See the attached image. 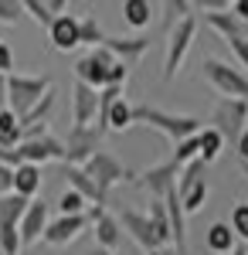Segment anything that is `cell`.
Returning a JSON list of instances; mask_svg holds the SVG:
<instances>
[{
	"label": "cell",
	"instance_id": "cell-1",
	"mask_svg": "<svg viewBox=\"0 0 248 255\" xmlns=\"http://www.w3.org/2000/svg\"><path fill=\"white\" fill-rule=\"evenodd\" d=\"M133 123L163 133L170 143H180V139L201 133V119L184 116V113H167V109H156V106H146V102L143 106H133Z\"/></svg>",
	"mask_w": 248,
	"mask_h": 255
},
{
	"label": "cell",
	"instance_id": "cell-2",
	"mask_svg": "<svg viewBox=\"0 0 248 255\" xmlns=\"http://www.w3.org/2000/svg\"><path fill=\"white\" fill-rule=\"evenodd\" d=\"M51 89L55 85H51L48 75H7V109L20 119L24 113H31Z\"/></svg>",
	"mask_w": 248,
	"mask_h": 255
},
{
	"label": "cell",
	"instance_id": "cell-3",
	"mask_svg": "<svg viewBox=\"0 0 248 255\" xmlns=\"http://www.w3.org/2000/svg\"><path fill=\"white\" fill-rule=\"evenodd\" d=\"M211 129H218L221 139L235 146L238 136L248 129V102L245 99H218L211 106Z\"/></svg>",
	"mask_w": 248,
	"mask_h": 255
},
{
	"label": "cell",
	"instance_id": "cell-4",
	"mask_svg": "<svg viewBox=\"0 0 248 255\" xmlns=\"http://www.w3.org/2000/svg\"><path fill=\"white\" fill-rule=\"evenodd\" d=\"M201 72H204V79L211 82V89L221 99H245L248 102V75L242 68H235L228 61H218V58H204Z\"/></svg>",
	"mask_w": 248,
	"mask_h": 255
},
{
	"label": "cell",
	"instance_id": "cell-5",
	"mask_svg": "<svg viewBox=\"0 0 248 255\" xmlns=\"http://www.w3.org/2000/svg\"><path fill=\"white\" fill-rule=\"evenodd\" d=\"M194 38H197V17H184L180 24H173L167 31V58H163V82H173L180 65L187 61L194 48Z\"/></svg>",
	"mask_w": 248,
	"mask_h": 255
},
{
	"label": "cell",
	"instance_id": "cell-6",
	"mask_svg": "<svg viewBox=\"0 0 248 255\" xmlns=\"http://www.w3.org/2000/svg\"><path fill=\"white\" fill-rule=\"evenodd\" d=\"M82 170L96 180V187L106 197H109V191H113L116 184H123V180H133V184H136V177H139V174H133V170H126V167H123L113 153H106V150H99L92 160H85Z\"/></svg>",
	"mask_w": 248,
	"mask_h": 255
},
{
	"label": "cell",
	"instance_id": "cell-7",
	"mask_svg": "<svg viewBox=\"0 0 248 255\" xmlns=\"http://www.w3.org/2000/svg\"><path fill=\"white\" fill-rule=\"evenodd\" d=\"M31 201H24L17 194L0 197V245L3 255H20V218L27 211Z\"/></svg>",
	"mask_w": 248,
	"mask_h": 255
},
{
	"label": "cell",
	"instance_id": "cell-8",
	"mask_svg": "<svg viewBox=\"0 0 248 255\" xmlns=\"http://www.w3.org/2000/svg\"><path fill=\"white\" fill-rule=\"evenodd\" d=\"M102 139H106V129L99 126H72V133L65 136V163L82 167L102 150Z\"/></svg>",
	"mask_w": 248,
	"mask_h": 255
},
{
	"label": "cell",
	"instance_id": "cell-9",
	"mask_svg": "<svg viewBox=\"0 0 248 255\" xmlns=\"http://www.w3.org/2000/svg\"><path fill=\"white\" fill-rule=\"evenodd\" d=\"M113 65H116V58L106 51V48H92V51H85V55L75 61V82H82V85L102 92L106 82H109Z\"/></svg>",
	"mask_w": 248,
	"mask_h": 255
},
{
	"label": "cell",
	"instance_id": "cell-10",
	"mask_svg": "<svg viewBox=\"0 0 248 255\" xmlns=\"http://www.w3.org/2000/svg\"><path fill=\"white\" fill-rule=\"evenodd\" d=\"M177 174H180V167L167 157V160H160V163H153V167H146L143 174L136 177V184L146 187L153 194V201H163L170 191H177Z\"/></svg>",
	"mask_w": 248,
	"mask_h": 255
},
{
	"label": "cell",
	"instance_id": "cell-11",
	"mask_svg": "<svg viewBox=\"0 0 248 255\" xmlns=\"http://www.w3.org/2000/svg\"><path fill=\"white\" fill-rule=\"evenodd\" d=\"M17 157H20V163H31V167H41V163H65V143L48 133V136H41V139L20 143Z\"/></svg>",
	"mask_w": 248,
	"mask_h": 255
},
{
	"label": "cell",
	"instance_id": "cell-12",
	"mask_svg": "<svg viewBox=\"0 0 248 255\" xmlns=\"http://www.w3.org/2000/svg\"><path fill=\"white\" fill-rule=\"evenodd\" d=\"M85 218H89V225H92V232H96V249L116 252V249L123 245V228H119V221H116L113 211H106V208H89Z\"/></svg>",
	"mask_w": 248,
	"mask_h": 255
},
{
	"label": "cell",
	"instance_id": "cell-13",
	"mask_svg": "<svg viewBox=\"0 0 248 255\" xmlns=\"http://www.w3.org/2000/svg\"><path fill=\"white\" fill-rule=\"evenodd\" d=\"M116 221H119L123 232H129V238H133L143 252H156V249H163L160 238L153 235V225H150V218H146V215H139V211H133V208H123V211L116 215Z\"/></svg>",
	"mask_w": 248,
	"mask_h": 255
},
{
	"label": "cell",
	"instance_id": "cell-14",
	"mask_svg": "<svg viewBox=\"0 0 248 255\" xmlns=\"http://www.w3.org/2000/svg\"><path fill=\"white\" fill-rule=\"evenodd\" d=\"M48 221H51L48 201L34 197V201L27 204L24 218H20V249H31L34 242H41V238H44V232H48Z\"/></svg>",
	"mask_w": 248,
	"mask_h": 255
},
{
	"label": "cell",
	"instance_id": "cell-15",
	"mask_svg": "<svg viewBox=\"0 0 248 255\" xmlns=\"http://www.w3.org/2000/svg\"><path fill=\"white\" fill-rule=\"evenodd\" d=\"M89 228V218L85 215H58L55 221H48V232H44V245H51V249H65V245H72L82 232Z\"/></svg>",
	"mask_w": 248,
	"mask_h": 255
},
{
	"label": "cell",
	"instance_id": "cell-16",
	"mask_svg": "<svg viewBox=\"0 0 248 255\" xmlns=\"http://www.w3.org/2000/svg\"><path fill=\"white\" fill-rule=\"evenodd\" d=\"M153 38H146V34H133V38H106V51L113 55L116 61H123L126 68H133L136 61H143V55L150 51Z\"/></svg>",
	"mask_w": 248,
	"mask_h": 255
},
{
	"label": "cell",
	"instance_id": "cell-17",
	"mask_svg": "<svg viewBox=\"0 0 248 255\" xmlns=\"http://www.w3.org/2000/svg\"><path fill=\"white\" fill-rule=\"evenodd\" d=\"M58 174H61L65 180H68V184H72L68 191H75V194H82L85 201H89V208H106V201H109V197L99 191L96 180L85 174L82 167H72V163H58Z\"/></svg>",
	"mask_w": 248,
	"mask_h": 255
},
{
	"label": "cell",
	"instance_id": "cell-18",
	"mask_svg": "<svg viewBox=\"0 0 248 255\" xmlns=\"http://www.w3.org/2000/svg\"><path fill=\"white\" fill-rule=\"evenodd\" d=\"M72 123L75 126H96L99 123V92L82 82L72 85Z\"/></svg>",
	"mask_w": 248,
	"mask_h": 255
},
{
	"label": "cell",
	"instance_id": "cell-19",
	"mask_svg": "<svg viewBox=\"0 0 248 255\" xmlns=\"http://www.w3.org/2000/svg\"><path fill=\"white\" fill-rule=\"evenodd\" d=\"M48 41H51V48L55 51H75L78 44V17L75 14H61L55 17V24L48 27Z\"/></svg>",
	"mask_w": 248,
	"mask_h": 255
},
{
	"label": "cell",
	"instance_id": "cell-20",
	"mask_svg": "<svg viewBox=\"0 0 248 255\" xmlns=\"http://www.w3.org/2000/svg\"><path fill=\"white\" fill-rule=\"evenodd\" d=\"M204 20H208V27L214 31V34H221L225 41H231V38H248V24H242V20L235 17L231 10H208L204 14Z\"/></svg>",
	"mask_w": 248,
	"mask_h": 255
},
{
	"label": "cell",
	"instance_id": "cell-21",
	"mask_svg": "<svg viewBox=\"0 0 248 255\" xmlns=\"http://www.w3.org/2000/svg\"><path fill=\"white\" fill-rule=\"evenodd\" d=\"M65 10H68L65 0H24V14H31L44 31H48V27L55 24V17H61Z\"/></svg>",
	"mask_w": 248,
	"mask_h": 255
},
{
	"label": "cell",
	"instance_id": "cell-22",
	"mask_svg": "<svg viewBox=\"0 0 248 255\" xmlns=\"http://www.w3.org/2000/svg\"><path fill=\"white\" fill-rule=\"evenodd\" d=\"M41 191V167H31V163H20L14 170V194L24 197V201H34Z\"/></svg>",
	"mask_w": 248,
	"mask_h": 255
},
{
	"label": "cell",
	"instance_id": "cell-23",
	"mask_svg": "<svg viewBox=\"0 0 248 255\" xmlns=\"http://www.w3.org/2000/svg\"><path fill=\"white\" fill-rule=\"evenodd\" d=\"M204 242H208V249L214 255H231L235 249H238V238H235L228 221H214V225L208 228V238H204Z\"/></svg>",
	"mask_w": 248,
	"mask_h": 255
},
{
	"label": "cell",
	"instance_id": "cell-24",
	"mask_svg": "<svg viewBox=\"0 0 248 255\" xmlns=\"http://www.w3.org/2000/svg\"><path fill=\"white\" fill-rule=\"evenodd\" d=\"M153 225V235L160 238V245L163 249H173V235H170V218H167V208H163V201H150V211H146Z\"/></svg>",
	"mask_w": 248,
	"mask_h": 255
},
{
	"label": "cell",
	"instance_id": "cell-25",
	"mask_svg": "<svg viewBox=\"0 0 248 255\" xmlns=\"http://www.w3.org/2000/svg\"><path fill=\"white\" fill-rule=\"evenodd\" d=\"M177 197H180V208H184V215H187V218L197 215V211L204 208V201H208V180H204V177H201V180H194L191 187L177 191Z\"/></svg>",
	"mask_w": 248,
	"mask_h": 255
},
{
	"label": "cell",
	"instance_id": "cell-26",
	"mask_svg": "<svg viewBox=\"0 0 248 255\" xmlns=\"http://www.w3.org/2000/svg\"><path fill=\"white\" fill-rule=\"evenodd\" d=\"M123 20H126L133 31H143L153 20V3L150 0H126V3H123Z\"/></svg>",
	"mask_w": 248,
	"mask_h": 255
},
{
	"label": "cell",
	"instance_id": "cell-27",
	"mask_svg": "<svg viewBox=\"0 0 248 255\" xmlns=\"http://www.w3.org/2000/svg\"><path fill=\"white\" fill-rule=\"evenodd\" d=\"M197 146H201V160H204L208 167L225 153V139H221L218 129H211V126H201V133H197Z\"/></svg>",
	"mask_w": 248,
	"mask_h": 255
},
{
	"label": "cell",
	"instance_id": "cell-28",
	"mask_svg": "<svg viewBox=\"0 0 248 255\" xmlns=\"http://www.w3.org/2000/svg\"><path fill=\"white\" fill-rule=\"evenodd\" d=\"M106 38H109V34L102 31V24H99L96 17H78V41L89 44V51H92V48H102Z\"/></svg>",
	"mask_w": 248,
	"mask_h": 255
},
{
	"label": "cell",
	"instance_id": "cell-29",
	"mask_svg": "<svg viewBox=\"0 0 248 255\" xmlns=\"http://www.w3.org/2000/svg\"><path fill=\"white\" fill-rule=\"evenodd\" d=\"M170 160L177 163V167H187V163H194V160H201V146H197V136H187V139H180V143H173Z\"/></svg>",
	"mask_w": 248,
	"mask_h": 255
},
{
	"label": "cell",
	"instance_id": "cell-30",
	"mask_svg": "<svg viewBox=\"0 0 248 255\" xmlns=\"http://www.w3.org/2000/svg\"><path fill=\"white\" fill-rule=\"evenodd\" d=\"M51 109H55V89H51L48 96L41 99V102L34 106V109H31V113H24V116L17 119V123H20V129H24V126H38V123H48Z\"/></svg>",
	"mask_w": 248,
	"mask_h": 255
},
{
	"label": "cell",
	"instance_id": "cell-31",
	"mask_svg": "<svg viewBox=\"0 0 248 255\" xmlns=\"http://www.w3.org/2000/svg\"><path fill=\"white\" fill-rule=\"evenodd\" d=\"M231 232H235V238L242 242L248 249V201H238L235 208H231Z\"/></svg>",
	"mask_w": 248,
	"mask_h": 255
},
{
	"label": "cell",
	"instance_id": "cell-32",
	"mask_svg": "<svg viewBox=\"0 0 248 255\" xmlns=\"http://www.w3.org/2000/svg\"><path fill=\"white\" fill-rule=\"evenodd\" d=\"M89 211V201L82 194H75V191H65V194L58 197V215H85Z\"/></svg>",
	"mask_w": 248,
	"mask_h": 255
},
{
	"label": "cell",
	"instance_id": "cell-33",
	"mask_svg": "<svg viewBox=\"0 0 248 255\" xmlns=\"http://www.w3.org/2000/svg\"><path fill=\"white\" fill-rule=\"evenodd\" d=\"M163 10H167V31L173 24H180L184 17H194V3H184V0H167Z\"/></svg>",
	"mask_w": 248,
	"mask_h": 255
},
{
	"label": "cell",
	"instance_id": "cell-34",
	"mask_svg": "<svg viewBox=\"0 0 248 255\" xmlns=\"http://www.w3.org/2000/svg\"><path fill=\"white\" fill-rule=\"evenodd\" d=\"M24 3L20 0H0V24H20Z\"/></svg>",
	"mask_w": 248,
	"mask_h": 255
},
{
	"label": "cell",
	"instance_id": "cell-35",
	"mask_svg": "<svg viewBox=\"0 0 248 255\" xmlns=\"http://www.w3.org/2000/svg\"><path fill=\"white\" fill-rule=\"evenodd\" d=\"M228 48H231V55L238 58V65H242V68H248V38H231Z\"/></svg>",
	"mask_w": 248,
	"mask_h": 255
},
{
	"label": "cell",
	"instance_id": "cell-36",
	"mask_svg": "<svg viewBox=\"0 0 248 255\" xmlns=\"http://www.w3.org/2000/svg\"><path fill=\"white\" fill-rule=\"evenodd\" d=\"M0 75H14V51L7 41H0Z\"/></svg>",
	"mask_w": 248,
	"mask_h": 255
},
{
	"label": "cell",
	"instance_id": "cell-37",
	"mask_svg": "<svg viewBox=\"0 0 248 255\" xmlns=\"http://www.w3.org/2000/svg\"><path fill=\"white\" fill-rule=\"evenodd\" d=\"M7 194H14V170L0 163V197H7Z\"/></svg>",
	"mask_w": 248,
	"mask_h": 255
},
{
	"label": "cell",
	"instance_id": "cell-38",
	"mask_svg": "<svg viewBox=\"0 0 248 255\" xmlns=\"http://www.w3.org/2000/svg\"><path fill=\"white\" fill-rule=\"evenodd\" d=\"M231 150L238 153V163H248V129L242 133V136H238V143H235Z\"/></svg>",
	"mask_w": 248,
	"mask_h": 255
},
{
	"label": "cell",
	"instance_id": "cell-39",
	"mask_svg": "<svg viewBox=\"0 0 248 255\" xmlns=\"http://www.w3.org/2000/svg\"><path fill=\"white\" fill-rule=\"evenodd\" d=\"M231 14L242 20V24H248V0H235L231 3Z\"/></svg>",
	"mask_w": 248,
	"mask_h": 255
},
{
	"label": "cell",
	"instance_id": "cell-40",
	"mask_svg": "<svg viewBox=\"0 0 248 255\" xmlns=\"http://www.w3.org/2000/svg\"><path fill=\"white\" fill-rule=\"evenodd\" d=\"M146 255H177L173 249H156V252H146Z\"/></svg>",
	"mask_w": 248,
	"mask_h": 255
},
{
	"label": "cell",
	"instance_id": "cell-41",
	"mask_svg": "<svg viewBox=\"0 0 248 255\" xmlns=\"http://www.w3.org/2000/svg\"><path fill=\"white\" fill-rule=\"evenodd\" d=\"M89 255H113V252H106V249H92Z\"/></svg>",
	"mask_w": 248,
	"mask_h": 255
},
{
	"label": "cell",
	"instance_id": "cell-42",
	"mask_svg": "<svg viewBox=\"0 0 248 255\" xmlns=\"http://www.w3.org/2000/svg\"><path fill=\"white\" fill-rule=\"evenodd\" d=\"M238 167H242V177L248 180V163H238Z\"/></svg>",
	"mask_w": 248,
	"mask_h": 255
},
{
	"label": "cell",
	"instance_id": "cell-43",
	"mask_svg": "<svg viewBox=\"0 0 248 255\" xmlns=\"http://www.w3.org/2000/svg\"><path fill=\"white\" fill-rule=\"evenodd\" d=\"M0 255H3V245H0Z\"/></svg>",
	"mask_w": 248,
	"mask_h": 255
}]
</instances>
